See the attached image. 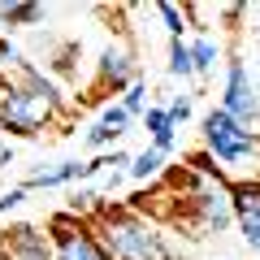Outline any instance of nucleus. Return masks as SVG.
Segmentation results:
<instances>
[{"mask_svg": "<svg viewBox=\"0 0 260 260\" xmlns=\"http://www.w3.org/2000/svg\"><path fill=\"white\" fill-rule=\"evenodd\" d=\"M186 208H191V221L200 225L204 234H230L239 230V217H234V200L230 191H225L221 182H208L204 174H200V182H195V191L186 195Z\"/></svg>", "mask_w": 260, "mask_h": 260, "instance_id": "obj_5", "label": "nucleus"}, {"mask_svg": "<svg viewBox=\"0 0 260 260\" xmlns=\"http://www.w3.org/2000/svg\"><path fill=\"white\" fill-rule=\"evenodd\" d=\"M200 139H204V152L213 160H221V165H251V160H260V130L234 121L221 104H213L200 117Z\"/></svg>", "mask_w": 260, "mask_h": 260, "instance_id": "obj_3", "label": "nucleus"}, {"mask_svg": "<svg viewBox=\"0 0 260 260\" xmlns=\"http://www.w3.org/2000/svg\"><path fill=\"white\" fill-rule=\"evenodd\" d=\"M65 113V95L56 87L52 74H44L39 65H22L18 83H9L0 91V130H9L18 139H30L44 126H52Z\"/></svg>", "mask_w": 260, "mask_h": 260, "instance_id": "obj_1", "label": "nucleus"}, {"mask_svg": "<svg viewBox=\"0 0 260 260\" xmlns=\"http://www.w3.org/2000/svg\"><path fill=\"white\" fill-rule=\"evenodd\" d=\"M169 74H174V78H195L191 39H169Z\"/></svg>", "mask_w": 260, "mask_h": 260, "instance_id": "obj_15", "label": "nucleus"}, {"mask_svg": "<svg viewBox=\"0 0 260 260\" xmlns=\"http://www.w3.org/2000/svg\"><path fill=\"white\" fill-rule=\"evenodd\" d=\"M26 186H9V191H5V195H0V213H13V208H22V204H26Z\"/></svg>", "mask_w": 260, "mask_h": 260, "instance_id": "obj_21", "label": "nucleus"}, {"mask_svg": "<svg viewBox=\"0 0 260 260\" xmlns=\"http://www.w3.org/2000/svg\"><path fill=\"white\" fill-rule=\"evenodd\" d=\"M143 130H148L152 148H156V152H165V156L178 148V121L169 117V109H165V104H148V113H143Z\"/></svg>", "mask_w": 260, "mask_h": 260, "instance_id": "obj_11", "label": "nucleus"}, {"mask_svg": "<svg viewBox=\"0 0 260 260\" xmlns=\"http://www.w3.org/2000/svg\"><path fill=\"white\" fill-rule=\"evenodd\" d=\"M165 109H169V117H174L178 126H186V121H191V113H195V104H191V95H174Z\"/></svg>", "mask_w": 260, "mask_h": 260, "instance_id": "obj_20", "label": "nucleus"}, {"mask_svg": "<svg viewBox=\"0 0 260 260\" xmlns=\"http://www.w3.org/2000/svg\"><path fill=\"white\" fill-rule=\"evenodd\" d=\"M217 104H221L234 121H243V126H251V130L260 126V91H256V78H251V70H247L243 56H230V61H225L221 100Z\"/></svg>", "mask_w": 260, "mask_h": 260, "instance_id": "obj_6", "label": "nucleus"}, {"mask_svg": "<svg viewBox=\"0 0 260 260\" xmlns=\"http://www.w3.org/2000/svg\"><path fill=\"white\" fill-rule=\"evenodd\" d=\"M156 13H160V22H165L169 39H186V9H178V5L160 0V5H156Z\"/></svg>", "mask_w": 260, "mask_h": 260, "instance_id": "obj_16", "label": "nucleus"}, {"mask_svg": "<svg viewBox=\"0 0 260 260\" xmlns=\"http://www.w3.org/2000/svg\"><path fill=\"white\" fill-rule=\"evenodd\" d=\"M135 83H143V78H139V61H135V52H130L126 44H109L95 56V87H100V91L126 95Z\"/></svg>", "mask_w": 260, "mask_h": 260, "instance_id": "obj_7", "label": "nucleus"}, {"mask_svg": "<svg viewBox=\"0 0 260 260\" xmlns=\"http://www.w3.org/2000/svg\"><path fill=\"white\" fill-rule=\"evenodd\" d=\"M0 260H56L48 225H30V221L9 225L0 234Z\"/></svg>", "mask_w": 260, "mask_h": 260, "instance_id": "obj_9", "label": "nucleus"}, {"mask_svg": "<svg viewBox=\"0 0 260 260\" xmlns=\"http://www.w3.org/2000/svg\"><path fill=\"white\" fill-rule=\"evenodd\" d=\"M100 121H104L109 130H117V135H130V126H135V117H130V113L121 109L117 100H109V104L100 109Z\"/></svg>", "mask_w": 260, "mask_h": 260, "instance_id": "obj_18", "label": "nucleus"}, {"mask_svg": "<svg viewBox=\"0 0 260 260\" xmlns=\"http://www.w3.org/2000/svg\"><path fill=\"white\" fill-rule=\"evenodd\" d=\"M117 104H121V109H126L135 121H143V113H148V87H143V83H135V87H130V91L121 95Z\"/></svg>", "mask_w": 260, "mask_h": 260, "instance_id": "obj_19", "label": "nucleus"}, {"mask_svg": "<svg viewBox=\"0 0 260 260\" xmlns=\"http://www.w3.org/2000/svg\"><path fill=\"white\" fill-rule=\"evenodd\" d=\"M191 61H195V78H208L217 70V61H221V44L208 35H195L191 39Z\"/></svg>", "mask_w": 260, "mask_h": 260, "instance_id": "obj_14", "label": "nucleus"}, {"mask_svg": "<svg viewBox=\"0 0 260 260\" xmlns=\"http://www.w3.org/2000/svg\"><path fill=\"white\" fill-rule=\"evenodd\" d=\"M91 225H95V234H100V243L109 247L113 260H174L169 239L135 208L104 204L91 217Z\"/></svg>", "mask_w": 260, "mask_h": 260, "instance_id": "obj_2", "label": "nucleus"}, {"mask_svg": "<svg viewBox=\"0 0 260 260\" xmlns=\"http://www.w3.org/2000/svg\"><path fill=\"white\" fill-rule=\"evenodd\" d=\"M256 18H260V5H256Z\"/></svg>", "mask_w": 260, "mask_h": 260, "instance_id": "obj_22", "label": "nucleus"}, {"mask_svg": "<svg viewBox=\"0 0 260 260\" xmlns=\"http://www.w3.org/2000/svg\"><path fill=\"white\" fill-rule=\"evenodd\" d=\"M48 234H52L56 260H113L109 247L100 243V234H95V225L87 221V217L52 213L48 217Z\"/></svg>", "mask_w": 260, "mask_h": 260, "instance_id": "obj_4", "label": "nucleus"}, {"mask_svg": "<svg viewBox=\"0 0 260 260\" xmlns=\"http://www.w3.org/2000/svg\"><path fill=\"white\" fill-rule=\"evenodd\" d=\"M225 191L234 200V217H239L243 243H247L251 260H260V178H230Z\"/></svg>", "mask_w": 260, "mask_h": 260, "instance_id": "obj_8", "label": "nucleus"}, {"mask_svg": "<svg viewBox=\"0 0 260 260\" xmlns=\"http://www.w3.org/2000/svg\"><path fill=\"white\" fill-rule=\"evenodd\" d=\"M109 169V156H95V160H56V165H44V169H30L26 174V191H52V186H78L87 178L104 174Z\"/></svg>", "mask_w": 260, "mask_h": 260, "instance_id": "obj_10", "label": "nucleus"}, {"mask_svg": "<svg viewBox=\"0 0 260 260\" xmlns=\"http://www.w3.org/2000/svg\"><path fill=\"white\" fill-rule=\"evenodd\" d=\"M165 165H169V156H165V152H156V148L148 143L143 152H135V160H130L126 178H130V182H156V178L165 174Z\"/></svg>", "mask_w": 260, "mask_h": 260, "instance_id": "obj_13", "label": "nucleus"}, {"mask_svg": "<svg viewBox=\"0 0 260 260\" xmlns=\"http://www.w3.org/2000/svg\"><path fill=\"white\" fill-rule=\"evenodd\" d=\"M44 22H48V9L35 5V0H9V5H0V26H5V30L44 26Z\"/></svg>", "mask_w": 260, "mask_h": 260, "instance_id": "obj_12", "label": "nucleus"}, {"mask_svg": "<svg viewBox=\"0 0 260 260\" xmlns=\"http://www.w3.org/2000/svg\"><path fill=\"white\" fill-rule=\"evenodd\" d=\"M117 139H121V135H117V130H109L104 121H91L87 135H83V143H87V148H95V152H113V143H117Z\"/></svg>", "mask_w": 260, "mask_h": 260, "instance_id": "obj_17", "label": "nucleus"}]
</instances>
